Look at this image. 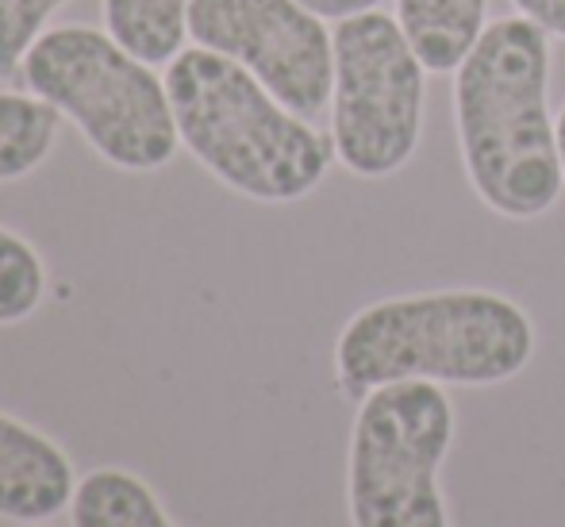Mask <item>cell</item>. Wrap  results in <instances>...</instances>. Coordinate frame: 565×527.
<instances>
[{"label":"cell","instance_id":"obj_1","mask_svg":"<svg viewBox=\"0 0 565 527\" xmlns=\"http://www.w3.org/2000/svg\"><path fill=\"white\" fill-rule=\"evenodd\" d=\"M454 127L469 189L504 220H535L565 189L551 112V35L523 15L489 23L454 74Z\"/></svg>","mask_w":565,"mask_h":527},{"label":"cell","instance_id":"obj_2","mask_svg":"<svg viewBox=\"0 0 565 527\" xmlns=\"http://www.w3.org/2000/svg\"><path fill=\"white\" fill-rule=\"evenodd\" d=\"M535 358V324L497 289H435L385 297L347 319L335 381L362 401L396 381L484 389L512 381Z\"/></svg>","mask_w":565,"mask_h":527},{"label":"cell","instance_id":"obj_3","mask_svg":"<svg viewBox=\"0 0 565 527\" xmlns=\"http://www.w3.org/2000/svg\"><path fill=\"white\" fill-rule=\"evenodd\" d=\"M181 147L227 189L262 204L305 201L328 178L335 143L285 108L250 70L185 46L166 70Z\"/></svg>","mask_w":565,"mask_h":527},{"label":"cell","instance_id":"obj_4","mask_svg":"<svg viewBox=\"0 0 565 527\" xmlns=\"http://www.w3.org/2000/svg\"><path fill=\"white\" fill-rule=\"evenodd\" d=\"M23 82L116 170L154 173L178 158L181 135L166 77L108 31L77 23L46 31L23 59Z\"/></svg>","mask_w":565,"mask_h":527},{"label":"cell","instance_id":"obj_5","mask_svg":"<svg viewBox=\"0 0 565 527\" xmlns=\"http://www.w3.org/2000/svg\"><path fill=\"white\" fill-rule=\"evenodd\" d=\"M454 404L435 381H396L358 401L347 454L350 527H458L443 493Z\"/></svg>","mask_w":565,"mask_h":527},{"label":"cell","instance_id":"obj_6","mask_svg":"<svg viewBox=\"0 0 565 527\" xmlns=\"http://www.w3.org/2000/svg\"><path fill=\"white\" fill-rule=\"evenodd\" d=\"M335 43V93H331V143L347 173L381 181L412 162L424 135L427 70L412 51L401 20L365 12L331 31Z\"/></svg>","mask_w":565,"mask_h":527},{"label":"cell","instance_id":"obj_7","mask_svg":"<svg viewBox=\"0 0 565 527\" xmlns=\"http://www.w3.org/2000/svg\"><path fill=\"white\" fill-rule=\"evenodd\" d=\"M189 39L250 70L297 116H323L335 93V43L297 0H189Z\"/></svg>","mask_w":565,"mask_h":527},{"label":"cell","instance_id":"obj_8","mask_svg":"<svg viewBox=\"0 0 565 527\" xmlns=\"http://www.w3.org/2000/svg\"><path fill=\"white\" fill-rule=\"evenodd\" d=\"M77 474L70 454L31 423L0 412V516L39 524L74 500Z\"/></svg>","mask_w":565,"mask_h":527},{"label":"cell","instance_id":"obj_9","mask_svg":"<svg viewBox=\"0 0 565 527\" xmlns=\"http://www.w3.org/2000/svg\"><path fill=\"white\" fill-rule=\"evenodd\" d=\"M489 0H396V20L427 74H458L477 46Z\"/></svg>","mask_w":565,"mask_h":527},{"label":"cell","instance_id":"obj_10","mask_svg":"<svg viewBox=\"0 0 565 527\" xmlns=\"http://www.w3.org/2000/svg\"><path fill=\"white\" fill-rule=\"evenodd\" d=\"M70 513L74 527H178L142 477L116 466L85 474L74 489Z\"/></svg>","mask_w":565,"mask_h":527},{"label":"cell","instance_id":"obj_11","mask_svg":"<svg viewBox=\"0 0 565 527\" xmlns=\"http://www.w3.org/2000/svg\"><path fill=\"white\" fill-rule=\"evenodd\" d=\"M105 28L147 66H170L189 39V0H105Z\"/></svg>","mask_w":565,"mask_h":527},{"label":"cell","instance_id":"obj_12","mask_svg":"<svg viewBox=\"0 0 565 527\" xmlns=\"http://www.w3.org/2000/svg\"><path fill=\"white\" fill-rule=\"evenodd\" d=\"M62 112L35 93L0 89V181H20L51 158Z\"/></svg>","mask_w":565,"mask_h":527},{"label":"cell","instance_id":"obj_13","mask_svg":"<svg viewBox=\"0 0 565 527\" xmlns=\"http://www.w3.org/2000/svg\"><path fill=\"white\" fill-rule=\"evenodd\" d=\"M46 297V266L15 231L0 228V327L23 324Z\"/></svg>","mask_w":565,"mask_h":527},{"label":"cell","instance_id":"obj_14","mask_svg":"<svg viewBox=\"0 0 565 527\" xmlns=\"http://www.w3.org/2000/svg\"><path fill=\"white\" fill-rule=\"evenodd\" d=\"M70 0H0V77L23 70L31 46L46 35V23Z\"/></svg>","mask_w":565,"mask_h":527},{"label":"cell","instance_id":"obj_15","mask_svg":"<svg viewBox=\"0 0 565 527\" xmlns=\"http://www.w3.org/2000/svg\"><path fill=\"white\" fill-rule=\"evenodd\" d=\"M515 15L543 28L546 35L565 39V0H512Z\"/></svg>","mask_w":565,"mask_h":527},{"label":"cell","instance_id":"obj_16","mask_svg":"<svg viewBox=\"0 0 565 527\" xmlns=\"http://www.w3.org/2000/svg\"><path fill=\"white\" fill-rule=\"evenodd\" d=\"M300 8H308L312 15L320 20H354V15H365V12H377L381 0H297Z\"/></svg>","mask_w":565,"mask_h":527},{"label":"cell","instance_id":"obj_17","mask_svg":"<svg viewBox=\"0 0 565 527\" xmlns=\"http://www.w3.org/2000/svg\"><path fill=\"white\" fill-rule=\"evenodd\" d=\"M558 150H562V170H565V105L558 112Z\"/></svg>","mask_w":565,"mask_h":527}]
</instances>
